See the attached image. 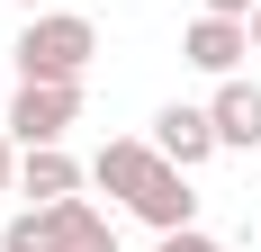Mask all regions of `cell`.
Here are the masks:
<instances>
[{
	"mask_svg": "<svg viewBox=\"0 0 261 252\" xmlns=\"http://www.w3.org/2000/svg\"><path fill=\"white\" fill-rule=\"evenodd\" d=\"M90 189L117 198L135 225H153V234L198 225V189H189V171L153 144V135H108V144L90 153Z\"/></svg>",
	"mask_w": 261,
	"mask_h": 252,
	"instance_id": "1",
	"label": "cell"
},
{
	"mask_svg": "<svg viewBox=\"0 0 261 252\" xmlns=\"http://www.w3.org/2000/svg\"><path fill=\"white\" fill-rule=\"evenodd\" d=\"M9 63H18V81H81L99 63V27L81 18V9H27Z\"/></svg>",
	"mask_w": 261,
	"mask_h": 252,
	"instance_id": "2",
	"label": "cell"
},
{
	"mask_svg": "<svg viewBox=\"0 0 261 252\" xmlns=\"http://www.w3.org/2000/svg\"><path fill=\"white\" fill-rule=\"evenodd\" d=\"M9 135H18V153H36V144H63L81 126V81H18L9 90Z\"/></svg>",
	"mask_w": 261,
	"mask_h": 252,
	"instance_id": "3",
	"label": "cell"
},
{
	"mask_svg": "<svg viewBox=\"0 0 261 252\" xmlns=\"http://www.w3.org/2000/svg\"><path fill=\"white\" fill-rule=\"evenodd\" d=\"M99 207L90 198H54V207H18L9 225H0V252H72V234L90 225Z\"/></svg>",
	"mask_w": 261,
	"mask_h": 252,
	"instance_id": "4",
	"label": "cell"
},
{
	"mask_svg": "<svg viewBox=\"0 0 261 252\" xmlns=\"http://www.w3.org/2000/svg\"><path fill=\"white\" fill-rule=\"evenodd\" d=\"M243 54H252V27H243V18H207V9H198L189 36H180V63H198L207 81H234Z\"/></svg>",
	"mask_w": 261,
	"mask_h": 252,
	"instance_id": "5",
	"label": "cell"
},
{
	"mask_svg": "<svg viewBox=\"0 0 261 252\" xmlns=\"http://www.w3.org/2000/svg\"><path fill=\"white\" fill-rule=\"evenodd\" d=\"M153 144L171 153V162H180V171H198V162H216V117L207 108H189V99H171V108H153Z\"/></svg>",
	"mask_w": 261,
	"mask_h": 252,
	"instance_id": "6",
	"label": "cell"
},
{
	"mask_svg": "<svg viewBox=\"0 0 261 252\" xmlns=\"http://www.w3.org/2000/svg\"><path fill=\"white\" fill-rule=\"evenodd\" d=\"M207 117H216V144L225 153H261V81H216V99H207Z\"/></svg>",
	"mask_w": 261,
	"mask_h": 252,
	"instance_id": "7",
	"label": "cell"
},
{
	"mask_svg": "<svg viewBox=\"0 0 261 252\" xmlns=\"http://www.w3.org/2000/svg\"><path fill=\"white\" fill-rule=\"evenodd\" d=\"M81 180H90V171H81V162H72L63 144H36V153L18 162V189H27V207H54V198H81Z\"/></svg>",
	"mask_w": 261,
	"mask_h": 252,
	"instance_id": "8",
	"label": "cell"
},
{
	"mask_svg": "<svg viewBox=\"0 0 261 252\" xmlns=\"http://www.w3.org/2000/svg\"><path fill=\"white\" fill-rule=\"evenodd\" d=\"M153 252H225L207 225H180V234H153Z\"/></svg>",
	"mask_w": 261,
	"mask_h": 252,
	"instance_id": "9",
	"label": "cell"
},
{
	"mask_svg": "<svg viewBox=\"0 0 261 252\" xmlns=\"http://www.w3.org/2000/svg\"><path fill=\"white\" fill-rule=\"evenodd\" d=\"M72 252H126V243H117V225H108V216H90V225L72 234Z\"/></svg>",
	"mask_w": 261,
	"mask_h": 252,
	"instance_id": "10",
	"label": "cell"
},
{
	"mask_svg": "<svg viewBox=\"0 0 261 252\" xmlns=\"http://www.w3.org/2000/svg\"><path fill=\"white\" fill-rule=\"evenodd\" d=\"M18 162H27V153H18V135L0 126V189H18Z\"/></svg>",
	"mask_w": 261,
	"mask_h": 252,
	"instance_id": "11",
	"label": "cell"
},
{
	"mask_svg": "<svg viewBox=\"0 0 261 252\" xmlns=\"http://www.w3.org/2000/svg\"><path fill=\"white\" fill-rule=\"evenodd\" d=\"M207 18H252V0H198Z\"/></svg>",
	"mask_w": 261,
	"mask_h": 252,
	"instance_id": "12",
	"label": "cell"
},
{
	"mask_svg": "<svg viewBox=\"0 0 261 252\" xmlns=\"http://www.w3.org/2000/svg\"><path fill=\"white\" fill-rule=\"evenodd\" d=\"M243 27H252V54H261V0H252V18H243Z\"/></svg>",
	"mask_w": 261,
	"mask_h": 252,
	"instance_id": "13",
	"label": "cell"
},
{
	"mask_svg": "<svg viewBox=\"0 0 261 252\" xmlns=\"http://www.w3.org/2000/svg\"><path fill=\"white\" fill-rule=\"evenodd\" d=\"M18 9H54V0H18Z\"/></svg>",
	"mask_w": 261,
	"mask_h": 252,
	"instance_id": "14",
	"label": "cell"
}]
</instances>
